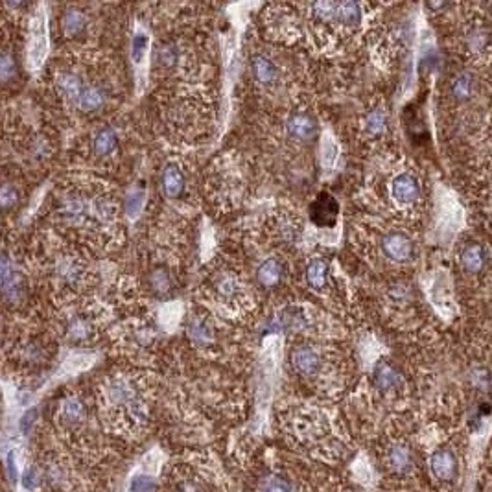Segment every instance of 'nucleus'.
<instances>
[{
    "instance_id": "473e14b6",
    "label": "nucleus",
    "mask_w": 492,
    "mask_h": 492,
    "mask_svg": "<svg viewBox=\"0 0 492 492\" xmlns=\"http://www.w3.org/2000/svg\"><path fill=\"white\" fill-rule=\"evenodd\" d=\"M22 485H24L26 491H33V489H37V485H39V476H37L35 468H28L24 477H22Z\"/></svg>"
},
{
    "instance_id": "412c9836",
    "label": "nucleus",
    "mask_w": 492,
    "mask_h": 492,
    "mask_svg": "<svg viewBox=\"0 0 492 492\" xmlns=\"http://www.w3.org/2000/svg\"><path fill=\"white\" fill-rule=\"evenodd\" d=\"M116 132L111 129V127H102L100 132H96L95 138H93V150H95L96 155L100 157H105L109 153L115 152L116 148Z\"/></svg>"
},
{
    "instance_id": "2f4dec72",
    "label": "nucleus",
    "mask_w": 492,
    "mask_h": 492,
    "mask_svg": "<svg viewBox=\"0 0 492 492\" xmlns=\"http://www.w3.org/2000/svg\"><path fill=\"white\" fill-rule=\"evenodd\" d=\"M0 68H2V78L8 79L13 74V68H15V65H13V58H11L10 52H4L2 54V59H0Z\"/></svg>"
},
{
    "instance_id": "f704fd0d",
    "label": "nucleus",
    "mask_w": 492,
    "mask_h": 492,
    "mask_svg": "<svg viewBox=\"0 0 492 492\" xmlns=\"http://www.w3.org/2000/svg\"><path fill=\"white\" fill-rule=\"evenodd\" d=\"M6 466H8V474H10V479L11 482H15L17 479V466H15V454L11 452L10 456H8V461H6Z\"/></svg>"
},
{
    "instance_id": "9d476101",
    "label": "nucleus",
    "mask_w": 492,
    "mask_h": 492,
    "mask_svg": "<svg viewBox=\"0 0 492 492\" xmlns=\"http://www.w3.org/2000/svg\"><path fill=\"white\" fill-rule=\"evenodd\" d=\"M429 468L443 482H452L457 476V459L450 448H437L429 457Z\"/></svg>"
},
{
    "instance_id": "f3484780",
    "label": "nucleus",
    "mask_w": 492,
    "mask_h": 492,
    "mask_svg": "<svg viewBox=\"0 0 492 492\" xmlns=\"http://www.w3.org/2000/svg\"><path fill=\"white\" fill-rule=\"evenodd\" d=\"M374 383H376V388L382 389V391H395V389L402 386V376H400V372H398L393 365L380 363V365L374 369Z\"/></svg>"
},
{
    "instance_id": "7c9ffc66",
    "label": "nucleus",
    "mask_w": 492,
    "mask_h": 492,
    "mask_svg": "<svg viewBox=\"0 0 492 492\" xmlns=\"http://www.w3.org/2000/svg\"><path fill=\"white\" fill-rule=\"evenodd\" d=\"M155 489V479L150 476H136L132 482V492H152Z\"/></svg>"
},
{
    "instance_id": "5701e85b",
    "label": "nucleus",
    "mask_w": 492,
    "mask_h": 492,
    "mask_svg": "<svg viewBox=\"0 0 492 492\" xmlns=\"http://www.w3.org/2000/svg\"><path fill=\"white\" fill-rule=\"evenodd\" d=\"M326 277H328V264L321 258H314L310 260L308 267H306V280L312 288H323L326 284Z\"/></svg>"
},
{
    "instance_id": "f8f14e48",
    "label": "nucleus",
    "mask_w": 492,
    "mask_h": 492,
    "mask_svg": "<svg viewBox=\"0 0 492 492\" xmlns=\"http://www.w3.org/2000/svg\"><path fill=\"white\" fill-rule=\"evenodd\" d=\"M105 100H107V89L104 84H89L79 96L78 107L85 113H95L104 107Z\"/></svg>"
},
{
    "instance_id": "393cba45",
    "label": "nucleus",
    "mask_w": 492,
    "mask_h": 492,
    "mask_svg": "<svg viewBox=\"0 0 492 492\" xmlns=\"http://www.w3.org/2000/svg\"><path fill=\"white\" fill-rule=\"evenodd\" d=\"M59 415H61V419H63L65 422H68V424H78L85 417L84 404H81V400L74 397L65 398L61 408H59Z\"/></svg>"
},
{
    "instance_id": "2eb2a0df",
    "label": "nucleus",
    "mask_w": 492,
    "mask_h": 492,
    "mask_svg": "<svg viewBox=\"0 0 492 492\" xmlns=\"http://www.w3.org/2000/svg\"><path fill=\"white\" fill-rule=\"evenodd\" d=\"M386 459H388L389 468H391L393 472H397V474H406V472L411 470V466H413L411 452H409L408 446L400 445V443H398V445L389 446Z\"/></svg>"
},
{
    "instance_id": "b1692460",
    "label": "nucleus",
    "mask_w": 492,
    "mask_h": 492,
    "mask_svg": "<svg viewBox=\"0 0 492 492\" xmlns=\"http://www.w3.org/2000/svg\"><path fill=\"white\" fill-rule=\"evenodd\" d=\"M189 335L194 343L207 345V343H212V340H214V330H212V325H210L209 321L198 317V319L190 321Z\"/></svg>"
},
{
    "instance_id": "aec40b11",
    "label": "nucleus",
    "mask_w": 492,
    "mask_h": 492,
    "mask_svg": "<svg viewBox=\"0 0 492 492\" xmlns=\"http://www.w3.org/2000/svg\"><path fill=\"white\" fill-rule=\"evenodd\" d=\"M283 277V264L278 258H267L257 269L258 283L264 286H275Z\"/></svg>"
},
{
    "instance_id": "c756f323",
    "label": "nucleus",
    "mask_w": 492,
    "mask_h": 492,
    "mask_svg": "<svg viewBox=\"0 0 492 492\" xmlns=\"http://www.w3.org/2000/svg\"><path fill=\"white\" fill-rule=\"evenodd\" d=\"M17 190L13 184L10 183H4L2 184V192H0V201H2V207H4V210L11 209L13 205L17 203Z\"/></svg>"
},
{
    "instance_id": "dca6fc26",
    "label": "nucleus",
    "mask_w": 492,
    "mask_h": 492,
    "mask_svg": "<svg viewBox=\"0 0 492 492\" xmlns=\"http://www.w3.org/2000/svg\"><path fill=\"white\" fill-rule=\"evenodd\" d=\"M286 132L297 141H306L315 133V120L303 113L292 115L286 122Z\"/></svg>"
},
{
    "instance_id": "a878e982",
    "label": "nucleus",
    "mask_w": 492,
    "mask_h": 492,
    "mask_svg": "<svg viewBox=\"0 0 492 492\" xmlns=\"http://www.w3.org/2000/svg\"><path fill=\"white\" fill-rule=\"evenodd\" d=\"M386 124H388V115L382 107H374V109L369 111V115L365 118V132L371 133V135H378L386 129Z\"/></svg>"
},
{
    "instance_id": "c85d7f7f",
    "label": "nucleus",
    "mask_w": 492,
    "mask_h": 492,
    "mask_svg": "<svg viewBox=\"0 0 492 492\" xmlns=\"http://www.w3.org/2000/svg\"><path fill=\"white\" fill-rule=\"evenodd\" d=\"M452 93H454V96H456L457 100L468 98L472 93L470 76H466V74H463V76H457V78L454 79V84H452Z\"/></svg>"
},
{
    "instance_id": "20e7f679",
    "label": "nucleus",
    "mask_w": 492,
    "mask_h": 492,
    "mask_svg": "<svg viewBox=\"0 0 492 492\" xmlns=\"http://www.w3.org/2000/svg\"><path fill=\"white\" fill-rule=\"evenodd\" d=\"M382 251L393 262H408L413 257V241L406 232L391 230L382 238Z\"/></svg>"
},
{
    "instance_id": "4be33fe9",
    "label": "nucleus",
    "mask_w": 492,
    "mask_h": 492,
    "mask_svg": "<svg viewBox=\"0 0 492 492\" xmlns=\"http://www.w3.org/2000/svg\"><path fill=\"white\" fill-rule=\"evenodd\" d=\"M485 260H487L485 251L479 246H476V244L465 247L463 253H461V264H463L466 271H482L483 266H485Z\"/></svg>"
},
{
    "instance_id": "6e6552de",
    "label": "nucleus",
    "mask_w": 492,
    "mask_h": 492,
    "mask_svg": "<svg viewBox=\"0 0 492 492\" xmlns=\"http://www.w3.org/2000/svg\"><path fill=\"white\" fill-rule=\"evenodd\" d=\"M2 294L8 301H15L24 292V275L15 267V264L11 262V258L8 257V253L2 255Z\"/></svg>"
},
{
    "instance_id": "cd10ccee",
    "label": "nucleus",
    "mask_w": 492,
    "mask_h": 492,
    "mask_svg": "<svg viewBox=\"0 0 492 492\" xmlns=\"http://www.w3.org/2000/svg\"><path fill=\"white\" fill-rule=\"evenodd\" d=\"M150 283H152L153 292L157 295H164L172 289V278L164 269H155L152 273V277H150Z\"/></svg>"
},
{
    "instance_id": "4468645a",
    "label": "nucleus",
    "mask_w": 492,
    "mask_h": 492,
    "mask_svg": "<svg viewBox=\"0 0 492 492\" xmlns=\"http://www.w3.org/2000/svg\"><path fill=\"white\" fill-rule=\"evenodd\" d=\"M163 190L164 194L170 196V198H177V196L183 194L184 184H187V179H184L183 170L177 166V164H166L163 170Z\"/></svg>"
},
{
    "instance_id": "9b49d317",
    "label": "nucleus",
    "mask_w": 492,
    "mask_h": 492,
    "mask_svg": "<svg viewBox=\"0 0 492 492\" xmlns=\"http://www.w3.org/2000/svg\"><path fill=\"white\" fill-rule=\"evenodd\" d=\"M65 334L72 341H89L95 334L93 319L84 314H72L65 323Z\"/></svg>"
},
{
    "instance_id": "7ed1b4c3",
    "label": "nucleus",
    "mask_w": 492,
    "mask_h": 492,
    "mask_svg": "<svg viewBox=\"0 0 492 492\" xmlns=\"http://www.w3.org/2000/svg\"><path fill=\"white\" fill-rule=\"evenodd\" d=\"M54 84H56V89L59 90V95L76 105H78V100L81 93H84V89L89 85L85 84L84 76L76 68L70 67L59 68L58 72H56V78H54Z\"/></svg>"
},
{
    "instance_id": "ddd939ff",
    "label": "nucleus",
    "mask_w": 492,
    "mask_h": 492,
    "mask_svg": "<svg viewBox=\"0 0 492 492\" xmlns=\"http://www.w3.org/2000/svg\"><path fill=\"white\" fill-rule=\"evenodd\" d=\"M216 294H218V297L223 301L225 304H235L238 303V301H241L244 299V288H241V284L238 283V278L232 277V275H220L218 277V280H216Z\"/></svg>"
},
{
    "instance_id": "f03ea898",
    "label": "nucleus",
    "mask_w": 492,
    "mask_h": 492,
    "mask_svg": "<svg viewBox=\"0 0 492 492\" xmlns=\"http://www.w3.org/2000/svg\"><path fill=\"white\" fill-rule=\"evenodd\" d=\"M105 397L107 402L113 406L115 409L126 413L133 422H141L144 420L148 413L146 402L142 400V397L138 395V391L135 389L132 380L127 378H113L107 388H105Z\"/></svg>"
},
{
    "instance_id": "1a4fd4ad",
    "label": "nucleus",
    "mask_w": 492,
    "mask_h": 492,
    "mask_svg": "<svg viewBox=\"0 0 492 492\" xmlns=\"http://www.w3.org/2000/svg\"><path fill=\"white\" fill-rule=\"evenodd\" d=\"M391 196L398 205L404 207L417 203L420 196V184L417 177L411 173H398L391 181Z\"/></svg>"
},
{
    "instance_id": "423d86ee",
    "label": "nucleus",
    "mask_w": 492,
    "mask_h": 492,
    "mask_svg": "<svg viewBox=\"0 0 492 492\" xmlns=\"http://www.w3.org/2000/svg\"><path fill=\"white\" fill-rule=\"evenodd\" d=\"M85 275H87V267H85L84 262H79L76 257L63 255L59 260H56L54 277L65 286H78L85 280Z\"/></svg>"
},
{
    "instance_id": "a211bd4d",
    "label": "nucleus",
    "mask_w": 492,
    "mask_h": 492,
    "mask_svg": "<svg viewBox=\"0 0 492 492\" xmlns=\"http://www.w3.org/2000/svg\"><path fill=\"white\" fill-rule=\"evenodd\" d=\"M85 26H87V15H85V11L78 10V8H68L61 17V28L67 35H79V33H84Z\"/></svg>"
},
{
    "instance_id": "72a5a7b5",
    "label": "nucleus",
    "mask_w": 492,
    "mask_h": 492,
    "mask_svg": "<svg viewBox=\"0 0 492 492\" xmlns=\"http://www.w3.org/2000/svg\"><path fill=\"white\" fill-rule=\"evenodd\" d=\"M146 37L144 35H136L135 39H133V54H135V58L136 59H141V56H142V50L146 48Z\"/></svg>"
},
{
    "instance_id": "6ab92c4d",
    "label": "nucleus",
    "mask_w": 492,
    "mask_h": 492,
    "mask_svg": "<svg viewBox=\"0 0 492 492\" xmlns=\"http://www.w3.org/2000/svg\"><path fill=\"white\" fill-rule=\"evenodd\" d=\"M251 70L253 76L264 85L275 81L278 76L277 65L273 63L269 58H266V56H255L251 61Z\"/></svg>"
},
{
    "instance_id": "39448f33",
    "label": "nucleus",
    "mask_w": 492,
    "mask_h": 492,
    "mask_svg": "<svg viewBox=\"0 0 492 492\" xmlns=\"http://www.w3.org/2000/svg\"><path fill=\"white\" fill-rule=\"evenodd\" d=\"M289 360H292V367L303 376H314L321 371V365H323L321 352L315 347L306 345V343L295 347Z\"/></svg>"
},
{
    "instance_id": "bb28decb",
    "label": "nucleus",
    "mask_w": 492,
    "mask_h": 492,
    "mask_svg": "<svg viewBox=\"0 0 492 492\" xmlns=\"http://www.w3.org/2000/svg\"><path fill=\"white\" fill-rule=\"evenodd\" d=\"M258 492H292V485L280 476H264L258 485Z\"/></svg>"
},
{
    "instance_id": "f257e3e1",
    "label": "nucleus",
    "mask_w": 492,
    "mask_h": 492,
    "mask_svg": "<svg viewBox=\"0 0 492 492\" xmlns=\"http://www.w3.org/2000/svg\"><path fill=\"white\" fill-rule=\"evenodd\" d=\"M58 220L90 235L107 232L116 223V207L105 192L67 190L59 196Z\"/></svg>"
},
{
    "instance_id": "0eeeda50",
    "label": "nucleus",
    "mask_w": 492,
    "mask_h": 492,
    "mask_svg": "<svg viewBox=\"0 0 492 492\" xmlns=\"http://www.w3.org/2000/svg\"><path fill=\"white\" fill-rule=\"evenodd\" d=\"M340 214V205L330 194H323L310 205V220L319 227H332Z\"/></svg>"
}]
</instances>
